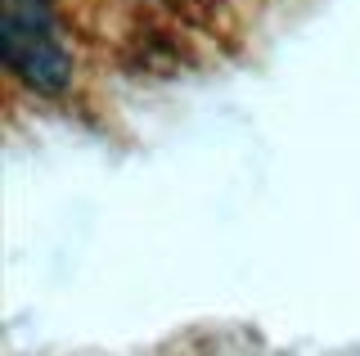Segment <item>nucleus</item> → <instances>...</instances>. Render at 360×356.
Here are the masks:
<instances>
[{
  "label": "nucleus",
  "mask_w": 360,
  "mask_h": 356,
  "mask_svg": "<svg viewBox=\"0 0 360 356\" xmlns=\"http://www.w3.org/2000/svg\"><path fill=\"white\" fill-rule=\"evenodd\" d=\"M0 50L9 72L41 95H63L72 82V54L50 0H0Z\"/></svg>",
  "instance_id": "f257e3e1"
}]
</instances>
